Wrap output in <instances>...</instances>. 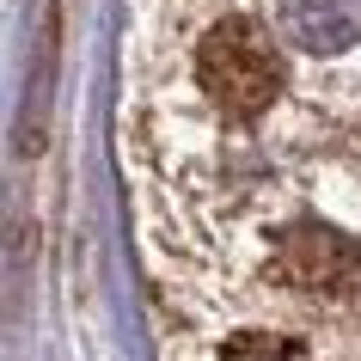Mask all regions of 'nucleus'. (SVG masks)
<instances>
[{
  "instance_id": "nucleus-1",
  "label": "nucleus",
  "mask_w": 361,
  "mask_h": 361,
  "mask_svg": "<svg viewBox=\"0 0 361 361\" xmlns=\"http://www.w3.org/2000/svg\"><path fill=\"white\" fill-rule=\"evenodd\" d=\"M196 80L227 116H264L282 92V61L264 25L221 19L196 49Z\"/></svg>"
},
{
  "instance_id": "nucleus-2",
  "label": "nucleus",
  "mask_w": 361,
  "mask_h": 361,
  "mask_svg": "<svg viewBox=\"0 0 361 361\" xmlns=\"http://www.w3.org/2000/svg\"><path fill=\"white\" fill-rule=\"evenodd\" d=\"M276 282L300 294H349L361 288V245L324 221H294L276 239Z\"/></svg>"
},
{
  "instance_id": "nucleus-3",
  "label": "nucleus",
  "mask_w": 361,
  "mask_h": 361,
  "mask_svg": "<svg viewBox=\"0 0 361 361\" xmlns=\"http://www.w3.org/2000/svg\"><path fill=\"white\" fill-rule=\"evenodd\" d=\"M276 31L300 56H343L361 43V0H276Z\"/></svg>"
},
{
  "instance_id": "nucleus-4",
  "label": "nucleus",
  "mask_w": 361,
  "mask_h": 361,
  "mask_svg": "<svg viewBox=\"0 0 361 361\" xmlns=\"http://www.w3.org/2000/svg\"><path fill=\"white\" fill-rule=\"evenodd\" d=\"M221 361H312L306 355L300 337H282V331H245V337L227 343V355Z\"/></svg>"
}]
</instances>
